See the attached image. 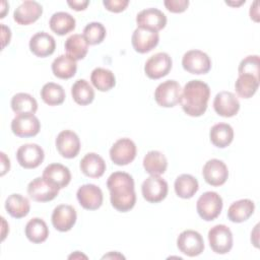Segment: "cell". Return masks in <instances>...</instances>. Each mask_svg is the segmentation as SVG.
<instances>
[{
  "mask_svg": "<svg viewBox=\"0 0 260 260\" xmlns=\"http://www.w3.org/2000/svg\"><path fill=\"white\" fill-rule=\"evenodd\" d=\"M168 183L159 176L150 175L145 179L141 186L143 198L150 203H157L162 201L168 195Z\"/></svg>",
  "mask_w": 260,
  "mask_h": 260,
  "instance_id": "52a82bcc",
  "label": "cell"
},
{
  "mask_svg": "<svg viewBox=\"0 0 260 260\" xmlns=\"http://www.w3.org/2000/svg\"><path fill=\"white\" fill-rule=\"evenodd\" d=\"M1 176H4L10 169V160L4 152H1Z\"/></svg>",
  "mask_w": 260,
  "mask_h": 260,
  "instance_id": "f6af8a7d",
  "label": "cell"
},
{
  "mask_svg": "<svg viewBox=\"0 0 260 260\" xmlns=\"http://www.w3.org/2000/svg\"><path fill=\"white\" fill-rule=\"evenodd\" d=\"M56 148L65 158L77 156L80 150V140L78 135L71 130L61 131L56 138Z\"/></svg>",
  "mask_w": 260,
  "mask_h": 260,
  "instance_id": "e0dca14e",
  "label": "cell"
},
{
  "mask_svg": "<svg viewBox=\"0 0 260 260\" xmlns=\"http://www.w3.org/2000/svg\"><path fill=\"white\" fill-rule=\"evenodd\" d=\"M71 94L74 102L80 106L89 105L94 99V90L85 79H78L73 83Z\"/></svg>",
  "mask_w": 260,
  "mask_h": 260,
  "instance_id": "8d00e7d4",
  "label": "cell"
},
{
  "mask_svg": "<svg viewBox=\"0 0 260 260\" xmlns=\"http://www.w3.org/2000/svg\"><path fill=\"white\" fill-rule=\"evenodd\" d=\"M209 138L214 146L224 148L233 142L234 130L230 124L218 123L211 127L209 131Z\"/></svg>",
  "mask_w": 260,
  "mask_h": 260,
  "instance_id": "4316f807",
  "label": "cell"
},
{
  "mask_svg": "<svg viewBox=\"0 0 260 260\" xmlns=\"http://www.w3.org/2000/svg\"><path fill=\"white\" fill-rule=\"evenodd\" d=\"M43 178L58 189H63L70 183L71 173L67 167L61 164H51L45 168Z\"/></svg>",
  "mask_w": 260,
  "mask_h": 260,
  "instance_id": "603a6c76",
  "label": "cell"
},
{
  "mask_svg": "<svg viewBox=\"0 0 260 260\" xmlns=\"http://www.w3.org/2000/svg\"><path fill=\"white\" fill-rule=\"evenodd\" d=\"M136 152V145L130 138H120L112 145L110 157L115 165L126 166L134 160Z\"/></svg>",
  "mask_w": 260,
  "mask_h": 260,
  "instance_id": "ba28073f",
  "label": "cell"
},
{
  "mask_svg": "<svg viewBox=\"0 0 260 260\" xmlns=\"http://www.w3.org/2000/svg\"><path fill=\"white\" fill-rule=\"evenodd\" d=\"M1 30H2V49H4L5 46L10 42L11 30L9 27L5 26L4 24H1Z\"/></svg>",
  "mask_w": 260,
  "mask_h": 260,
  "instance_id": "ee69618b",
  "label": "cell"
},
{
  "mask_svg": "<svg viewBox=\"0 0 260 260\" xmlns=\"http://www.w3.org/2000/svg\"><path fill=\"white\" fill-rule=\"evenodd\" d=\"M209 96V85L202 80L194 79L185 84L180 103L185 114L191 117H200L207 109Z\"/></svg>",
  "mask_w": 260,
  "mask_h": 260,
  "instance_id": "7a4b0ae2",
  "label": "cell"
},
{
  "mask_svg": "<svg viewBox=\"0 0 260 260\" xmlns=\"http://www.w3.org/2000/svg\"><path fill=\"white\" fill-rule=\"evenodd\" d=\"M1 7H2V9H1V18H3V17H5V14H6V10L8 9V4L5 2V1H2V3H1Z\"/></svg>",
  "mask_w": 260,
  "mask_h": 260,
  "instance_id": "c3c4849f",
  "label": "cell"
},
{
  "mask_svg": "<svg viewBox=\"0 0 260 260\" xmlns=\"http://www.w3.org/2000/svg\"><path fill=\"white\" fill-rule=\"evenodd\" d=\"M2 219V222H3V231H2V241L5 239V237H6V233L4 232V230L6 229V228H8V226H5V224H6V221H5V218L4 217H2L1 218Z\"/></svg>",
  "mask_w": 260,
  "mask_h": 260,
  "instance_id": "816d5d0a",
  "label": "cell"
},
{
  "mask_svg": "<svg viewBox=\"0 0 260 260\" xmlns=\"http://www.w3.org/2000/svg\"><path fill=\"white\" fill-rule=\"evenodd\" d=\"M177 247L183 254L189 257L200 255L204 250L202 236L193 230L183 231L177 239Z\"/></svg>",
  "mask_w": 260,
  "mask_h": 260,
  "instance_id": "9c48e42d",
  "label": "cell"
},
{
  "mask_svg": "<svg viewBox=\"0 0 260 260\" xmlns=\"http://www.w3.org/2000/svg\"><path fill=\"white\" fill-rule=\"evenodd\" d=\"M65 90L57 83L48 82L41 89V98L49 106H58L65 101Z\"/></svg>",
  "mask_w": 260,
  "mask_h": 260,
  "instance_id": "74e56055",
  "label": "cell"
},
{
  "mask_svg": "<svg viewBox=\"0 0 260 260\" xmlns=\"http://www.w3.org/2000/svg\"><path fill=\"white\" fill-rule=\"evenodd\" d=\"M77 214L73 206L60 204L54 208L52 213V224L59 232L70 231L76 222Z\"/></svg>",
  "mask_w": 260,
  "mask_h": 260,
  "instance_id": "ac0fdd59",
  "label": "cell"
},
{
  "mask_svg": "<svg viewBox=\"0 0 260 260\" xmlns=\"http://www.w3.org/2000/svg\"><path fill=\"white\" fill-rule=\"evenodd\" d=\"M259 56L258 55H250L244 58L239 64V75L241 74H251L256 77H259Z\"/></svg>",
  "mask_w": 260,
  "mask_h": 260,
  "instance_id": "ab89813d",
  "label": "cell"
},
{
  "mask_svg": "<svg viewBox=\"0 0 260 260\" xmlns=\"http://www.w3.org/2000/svg\"><path fill=\"white\" fill-rule=\"evenodd\" d=\"M79 204L87 210H95L103 204L104 196L100 187L94 184H84L80 186L76 193Z\"/></svg>",
  "mask_w": 260,
  "mask_h": 260,
  "instance_id": "2e32d148",
  "label": "cell"
},
{
  "mask_svg": "<svg viewBox=\"0 0 260 260\" xmlns=\"http://www.w3.org/2000/svg\"><path fill=\"white\" fill-rule=\"evenodd\" d=\"M111 257H112V258L114 257V258H123V259H124V256H122L121 254H119V253H117V252L114 253V254H113V253H110V254H108V255H105V256H103V259H104V258H111Z\"/></svg>",
  "mask_w": 260,
  "mask_h": 260,
  "instance_id": "f907efd6",
  "label": "cell"
},
{
  "mask_svg": "<svg viewBox=\"0 0 260 260\" xmlns=\"http://www.w3.org/2000/svg\"><path fill=\"white\" fill-rule=\"evenodd\" d=\"M5 209L12 217L22 218L28 214L30 205L26 197L17 193H13L6 198Z\"/></svg>",
  "mask_w": 260,
  "mask_h": 260,
  "instance_id": "f1b7e54d",
  "label": "cell"
},
{
  "mask_svg": "<svg viewBox=\"0 0 260 260\" xmlns=\"http://www.w3.org/2000/svg\"><path fill=\"white\" fill-rule=\"evenodd\" d=\"M59 190L47 182L43 177H38L29 182L27 186V194L37 202H48L57 197Z\"/></svg>",
  "mask_w": 260,
  "mask_h": 260,
  "instance_id": "4fadbf2b",
  "label": "cell"
},
{
  "mask_svg": "<svg viewBox=\"0 0 260 260\" xmlns=\"http://www.w3.org/2000/svg\"><path fill=\"white\" fill-rule=\"evenodd\" d=\"M50 28L58 36H64L75 28L76 21L75 18L64 11H59L54 13L49 21Z\"/></svg>",
  "mask_w": 260,
  "mask_h": 260,
  "instance_id": "f546056e",
  "label": "cell"
},
{
  "mask_svg": "<svg viewBox=\"0 0 260 260\" xmlns=\"http://www.w3.org/2000/svg\"><path fill=\"white\" fill-rule=\"evenodd\" d=\"M24 233L28 241L35 244H41L48 239L49 229L45 220L40 217H34L27 221Z\"/></svg>",
  "mask_w": 260,
  "mask_h": 260,
  "instance_id": "4dcf8cb0",
  "label": "cell"
},
{
  "mask_svg": "<svg viewBox=\"0 0 260 260\" xmlns=\"http://www.w3.org/2000/svg\"><path fill=\"white\" fill-rule=\"evenodd\" d=\"M65 51L74 60L83 59L88 52V44L83 35L74 34L65 41Z\"/></svg>",
  "mask_w": 260,
  "mask_h": 260,
  "instance_id": "836d02e7",
  "label": "cell"
},
{
  "mask_svg": "<svg viewBox=\"0 0 260 260\" xmlns=\"http://www.w3.org/2000/svg\"><path fill=\"white\" fill-rule=\"evenodd\" d=\"M107 187L110 191L111 204L116 210L127 212L134 207L136 203L134 180L128 173L115 172L111 174L107 181Z\"/></svg>",
  "mask_w": 260,
  "mask_h": 260,
  "instance_id": "6da1fadb",
  "label": "cell"
},
{
  "mask_svg": "<svg viewBox=\"0 0 260 260\" xmlns=\"http://www.w3.org/2000/svg\"><path fill=\"white\" fill-rule=\"evenodd\" d=\"M55 39L46 31L37 32L29 40V50L37 57H48L55 52Z\"/></svg>",
  "mask_w": 260,
  "mask_h": 260,
  "instance_id": "7402d4cb",
  "label": "cell"
},
{
  "mask_svg": "<svg viewBox=\"0 0 260 260\" xmlns=\"http://www.w3.org/2000/svg\"><path fill=\"white\" fill-rule=\"evenodd\" d=\"M11 109L16 115L35 114L38 110L36 99L26 92H18L11 99Z\"/></svg>",
  "mask_w": 260,
  "mask_h": 260,
  "instance_id": "d6a6232c",
  "label": "cell"
},
{
  "mask_svg": "<svg viewBox=\"0 0 260 260\" xmlns=\"http://www.w3.org/2000/svg\"><path fill=\"white\" fill-rule=\"evenodd\" d=\"M136 23L138 27L158 31L166 26L167 16L157 8H146L137 14Z\"/></svg>",
  "mask_w": 260,
  "mask_h": 260,
  "instance_id": "d6986e66",
  "label": "cell"
},
{
  "mask_svg": "<svg viewBox=\"0 0 260 260\" xmlns=\"http://www.w3.org/2000/svg\"><path fill=\"white\" fill-rule=\"evenodd\" d=\"M106 162L104 158L94 153H86L80 160L81 172L89 178H100L104 175L106 171Z\"/></svg>",
  "mask_w": 260,
  "mask_h": 260,
  "instance_id": "cb8c5ba5",
  "label": "cell"
},
{
  "mask_svg": "<svg viewBox=\"0 0 260 260\" xmlns=\"http://www.w3.org/2000/svg\"><path fill=\"white\" fill-rule=\"evenodd\" d=\"M213 109L221 117H234L240 110V102L233 92L220 91L213 100Z\"/></svg>",
  "mask_w": 260,
  "mask_h": 260,
  "instance_id": "ffe728a7",
  "label": "cell"
},
{
  "mask_svg": "<svg viewBox=\"0 0 260 260\" xmlns=\"http://www.w3.org/2000/svg\"><path fill=\"white\" fill-rule=\"evenodd\" d=\"M176 194L183 199L192 198L199 189L198 181L195 177L189 174H182L177 177L174 184Z\"/></svg>",
  "mask_w": 260,
  "mask_h": 260,
  "instance_id": "1f68e13d",
  "label": "cell"
},
{
  "mask_svg": "<svg viewBox=\"0 0 260 260\" xmlns=\"http://www.w3.org/2000/svg\"><path fill=\"white\" fill-rule=\"evenodd\" d=\"M182 66L191 74H205L211 68V60L206 53L200 50H190L184 54Z\"/></svg>",
  "mask_w": 260,
  "mask_h": 260,
  "instance_id": "8992f818",
  "label": "cell"
},
{
  "mask_svg": "<svg viewBox=\"0 0 260 260\" xmlns=\"http://www.w3.org/2000/svg\"><path fill=\"white\" fill-rule=\"evenodd\" d=\"M222 205V198L218 193L207 191L198 198L196 209L203 220L211 221L220 214Z\"/></svg>",
  "mask_w": 260,
  "mask_h": 260,
  "instance_id": "3957f363",
  "label": "cell"
},
{
  "mask_svg": "<svg viewBox=\"0 0 260 260\" xmlns=\"http://www.w3.org/2000/svg\"><path fill=\"white\" fill-rule=\"evenodd\" d=\"M143 168L149 175L159 176L167 171V157L162 152L158 150H150L145 154L143 158Z\"/></svg>",
  "mask_w": 260,
  "mask_h": 260,
  "instance_id": "83f0119b",
  "label": "cell"
},
{
  "mask_svg": "<svg viewBox=\"0 0 260 260\" xmlns=\"http://www.w3.org/2000/svg\"><path fill=\"white\" fill-rule=\"evenodd\" d=\"M259 87V77L251 74H241L235 82V89L242 99L252 98Z\"/></svg>",
  "mask_w": 260,
  "mask_h": 260,
  "instance_id": "d590c367",
  "label": "cell"
},
{
  "mask_svg": "<svg viewBox=\"0 0 260 260\" xmlns=\"http://www.w3.org/2000/svg\"><path fill=\"white\" fill-rule=\"evenodd\" d=\"M182 88L178 81L170 79L157 85L154 90L156 104L164 108H173L181 102Z\"/></svg>",
  "mask_w": 260,
  "mask_h": 260,
  "instance_id": "277c9868",
  "label": "cell"
},
{
  "mask_svg": "<svg viewBox=\"0 0 260 260\" xmlns=\"http://www.w3.org/2000/svg\"><path fill=\"white\" fill-rule=\"evenodd\" d=\"M225 3H226L228 5H231V6H232V5H233V6H239V5L243 4V3H245V0H244V1H241V2H239V3H232V2H228V1H226Z\"/></svg>",
  "mask_w": 260,
  "mask_h": 260,
  "instance_id": "f5cc1de1",
  "label": "cell"
},
{
  "mask_svg": "<svg viewBox=\"0 0 260 260\" xmlns=\"http://www.w3.org/2000/svg\"><path fill=\"white\" fill-rule=\"evenodd\" d=\"M164 4L169 11L173 13H181L188 8L189 1L188 0H166Z\"/></svg>",
  "mask_w": 260,
  "mask_h": 260,
  "instance_id": "60d3db41",
  "label": "cell"
},
{
  "mask_svg": "<svg viewBox=\"0 0 260 260\" xmlns=\"http://www.w3.org/2000/svg\"><path fill=\"white\" fill-rule=\"evenodd\" d=\"M258 228H259V224H256L254 231H253L252 234H251V241H252V243L254 244V246H255L256 248L259 247V245H258V235H259V233H258Z\"/></svg>",
  "mask_w": 260,
  "mask_h": 260,
  "instance_id": "7dc6e473",
  "label": "cell"
},
{
  "mask_svg": "<svg viewBox=\"0 0 260 260\" xmlns=\"http://www.w3.org/2000/svg\"><path fill=\"white\" fill-rule=\"evenodd\" d=\"M255 204L250 199H241L231 204L228 209V218L233 222L246 221L254 212Z\"/></svg>",
  "mask_w": 260,
  "mask_h": 260,
  "instance_id": "d4e9b609",
  "label": "cell"
},
{
  "mask_svg": "<svg viewBox=\"0 0 260 260\" xmlns=\"http://www.w3.org/2000/svg\"><path fill=\"white\" fill-rule=\"evenodd\" d=\"M173 61L168 53L159 52L152 55L144 65V72L150 79H159L169 74Z\"/></svg>",
  "mask_w": 260,
  "mask_h": 260,
  "instance_id": "30bf717a",
  "label": "cell"
},
{
  "mask_svg": "<svg viewBox=\"0 0 260 260\" xmlns=\"http://www.w3.org/2000/svg\"><path fill=\"white\" fill-rule=\"evenodd\" d=\"M159 42V35L157 31L137 27L131 38V43L134 50L140 54H145L154 49Z\"/></svg>",
  "mask_w": 260,
  "mask_h": 260,
  "instance_id": "9a60e30c",
  "label": "cell"
},
{
  "mask_svg": "<svg viewBox=\"0 0 260 260\" xmlns=\"http://www.w3.org/2000/svg\"><path fill=\"white\" fill-rule=\"evenodd\" d=\"M43 13V7L37 1L22 2L13 12V19L20 25H28L37 21Z\"/></svg>",
  "mask_w": 260,
  "mask_h": 260,
  "instance_id": "44dd1931",
  "label": "cell"
},
{
  "mask_svg": "<svg viewBox=\"0 0 260 260\" xmlns=\"http://www.w3.org/2000/svg\"><path fill=\"white\" fill-rule=\"evenodd\" d=\"M76 60L67 54L58 56L52 63V72L56 77L60 79H69L73 77L76 73Z\"/></svg>",
  "mask_w": 260,
  "mask_h": 260,
  "instance_id": "484cf974",
  "label": "cell"
},
{
  "mask_svg": "<svg viewBox=\"0 0 260 260\" xmlns=\"http://www.w3.org/2000/svg\"><path fill=\"white\" fill-rule=\"evenodd\" d=\"M92 85L100 91H109L116 85V77L114 73L106 68L98 67L90 74Z\"/></svg>",
  "mask_w": 260,
  "mask_h": 260,
  "instance_id": "e575fe53",
  "label": "cell"
},
{
  "mask_svg": "<svg viewBox=\"0 0 260 260\" xmlns=\"http://www.w3.org/2000/svg\"><path fill=\"white\" fill-rule=\"evenodd\" d=\"M11 130L17 137H34L40 132L41 123L34 114L16 115L11 121Z\"/></svg>",
  "mask_w": 260,
  "mask_h": 260,
  "instance_id": "8fae6325",
  "label": "cell"
},
{
  "mask_svg": "<svg viewBox=\"0 0 260 260\" xmlns=\"http://www.w3.org/2000/svg\"><path fill=\"white\" fill-rule=\"evenodd\" d=\"M107 35L106 27L101 22H89L83 28V37L88 45L101 44Z\"/></svg>",
  "mask_w": 260,
  "mask_h": 260,
  "instance_id": "f35d334b",
  "label": "cell"
},
{
  "mask_svg": "<svg viewBox=\"0 0 260 260\" xmlns=\"http://www.w3.org/2000/svg\"><path fill=\"white\" fill-rule=\"evenodd\" d=\"M202 175L207 184L217 187L226 182L229 178V170L222 160L212 158L205 162L202 170Z\"/></svg>",
  "mask_w": 260,
  "mask_h": 260,
  "instance_id": "5bb4252c",
  "label": "cell"
},
{
  "mask_svg": "<svg viewBox=\"0 0 260 260\" xmlns=\"http://www.w3.org/2000/svg\"><path fill=\"white\" fill-rule=\"evenodd\" d=\"M45 152L43 148L36 143L21 145L16 151V159L24 169H36L44 160Z\"/></svg>",
  "mask_w": 260,
  "mask_h": 260,
  "instance_id": "7c38bea8",
  "label": "cell"
},
{
  "mask_svg": "<svg viewBox=\"0 0 260 260\" xmlns=\"http://www.w3.org/2000/svg\"><path fill=\"white\" fill-rule=\"evenodd\" d=\"M258 16H259V13H258V1H255L251 5V7H250V17H251V19H253L255 21H258L259 20Z\"/></svg>",
  "mask_w": 260,
  "mask_h": 260,
  "instance_id": "bcb514c9",
  "label": "cell"
},
{
  "mask_svg": "<svg viewBox=\"0 0 260 260\" xmlns=\"http://www.w3.org/2000/svg\"><path fill=\"white\" fill-rule=\"evenodd\" d=\"M208 241L211 250L216 254H226L233 248V234L224 224H216L208 232Z\"/></svg>",
  "mask_w": 260,
  "mask_h": 260,
  "instance_id": "5b68a950",
  "label": "cell"
},
{
  "mask_svg": "<svg viewBox=\"0 0 260 260\" xmlns=\"http://www.w3.org/2000/svg\"><path fill=\"white\" fill-rule=\"evenodd\" d=\"M103 4L107 10L118 13L126 9V7L129 4V1L128 0H104Z\"/></svg>",
  "mask_w": 260,
  "mask_h": 260,
  "instance_id": "b9f144b4",
  "label": "cell"
},
{
  "mask_svg": "<svg viewBox=\"0 0 260 260\" xmlns=\"http://www.w3.org/2000/svg\"><path fill=\"white\" fill-rule=\"evenodd\" d=\"M68 258H69V259H72V258H73V259H76V258H85V259H86L87 257H86L85 255H83V254H80L79 251H76L74 254H71Z\"/></svg>",
  "mask_w": 260,
  "mask_h": 260,
  "instance_id": "681fc988",
  "label": "cell"
},
{
  "mask_svg": "<svg viewBox=\"0 0 260 260\" xmlns=\"http://www.w3.org/2000/svg\"><path fill=\"white\" fill-rule=\"evenodd\" d=\"M67 4L71 7V9L76 11H81L86 9L87 5L89 4V1L88 0H73V1L68 0Z\"/></svg>",
  "mask_w": 260,
  "mask_h": 260,
  "instance_id": "7bdbcfd3",
  "label": "cell"
}]
</instances>
